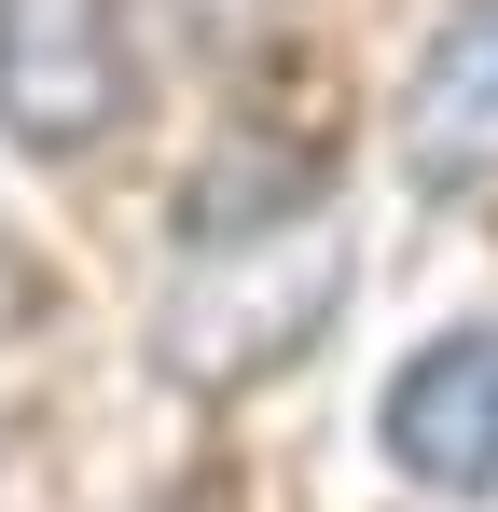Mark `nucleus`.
Here are the masks:
<instances>
[{
    "label": "nucleus",
    "mask_w": 498,
    "mask_h": 512,
    "mask_svg": "<svg viewBox=\"0 0 498 512\" xmlns=\"http://www.w3.org/2000/svg\"><path fill=\"white\" fill-rule=\"evenodd\" d=\"M139 111V14L125 0H0V139L83 167Z\"/></svg>",
    "instance_id": "1"
},
{
    "label": "nucleus",
    "mask_w": 498,
    "mask_h": 512,
    "mask_svg": "<svg viewBox=\"0 0 498 512\" xmlns=\"http://www.w3.org/2000/svg\"><path fill=\"white\" fill-rule=\"evenodd\" d=\"M374 457L415 499H498V319H443L429 346H402V374L374 388Z\"/></svg>",
    "instance_id": "2"
},
{
    "label": "nucleus",
    "mask_w": 498,
    "mask_h": 512,
    "mask_svg": "<svg viewBox=\"0 0 498 512\" xmlns=\"http://www.w3.org/2000/svg\"><path fill=\"white\" fill-rule=\"evenodd\" d=\"M402 167L429 194L498 180V0H443V28L402 70Z\"/></svg>",
    "instance_id": "3"
},
{
    "label": "nucleus",
    "mask_w": 498,
    "mask_h": 512,
    "mask_svg": "<svg viewBox=\"0 0 498 512\" xmlns=\"http://www.w3.org/2000/svg\"><path fill=\"white\" fill-rule=\"evenodd\" d=\"M42 319H56V263L28 250V222L0 208V346H14V333H42Z\"/></svg>",
    "instance_id": "4"
}]
</instances>
